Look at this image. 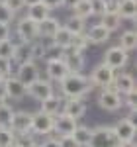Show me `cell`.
<instances>
[{"label": "cell", "instance_id": "obj_2", "mask_svg": "<svg viewBox=\"0 0 137 147\" xmlns=\"http://www.w3.org/2000/svg\"><path fill=\"white\" fill-rule=\"evenodd\" d=\"M86 147H120V139L114 131V125L92 127V136Z\"/></svg>", "mask_w": 137, "mask_h": 147}, {"label": "cell", "instance_id": "obj_23", "mask_svg": "<svg viewBox=\"0 0 137 147\" xmlns=\"http://www.w3.org/2000/svg\"><path fill=\"white\" fill-rule=\"evenodd\" d=\"M41 104V112L49 114V116H55V114L61 112V106H63V96H57L55 92L51 96H47L45 100L39 102Z\"/></svg>", "mask_w": 137, "mask_h": 147}, {"label": "cell", "instance_id": "obj_44", "mask_svg": "<svg viewBox=\"0 0 137 147\" xmlns=\"http://www.w3.org/2000/svg\"><path fill=\"white\" fill-rule=\"evenodd\" d=\"M120 147H135L133 141H120Z\"/></svg>", "mask_w": 137, "mask_h": 147}, {"label": "cell", "instance_id": "obj_43", "mask_svg": "<svg viewBox=\"0 0 137 147\" xmlns=\"http://www.w3.org/2000/svg\"><path fill=\"white\" fill-rule=\"evenodd\" d=\"M79 0H63V8H73Z\"/></svg>", "mask_w": 137, "mask_h": 147}, {"label": "cell", "instance_id": "obj_1", "mask_svg": "<svg viewBox=\"0 0 137 147\" xmlns=\"http://www.w3.org/2000/svg\"><path fill=\"white\" fill-rule=\"evenodd\" d=\"M63 98H84L92 90V84L86 75L82 73H68L65 79L59 82Z\"/></svg>", "mask_w": 137, "mask_h": 147}, {"label": "cell", "instance_id": "obj_12", "mask_svg": "<svg viewBox=\"0 0 137 147\" xmlns=\"http://www.w3.org/2000/svg\"><path fill=\"white\" fill-rule=\"evenodd\" d=\"M63 26V22L55 18V16H47L45 20H41V22L37 24V37L39 39H47V41H51L55 34L59 32V28Z\"/></svg>", "mask_w": 137, "mask_h": 147}, {"label": "cell", "instance_id": "obj_32", "mask_svg": "<svg viewBox=\"0 0 137 147\" xmlns=\"http://www.w3.org/2000/svg\"><path fill=\"white\" fill-rule=\"evenodd\" d=\"M12 145H16V134L10 127L0 125V147H12Z\"/></svg>", "mask_w": 137, "mask_h": 147}, {"label": "cell", "instance_id": "obj_16", "mask_svg": "<svg viewBox=\"0 0 137 147\" xmlns=\"http://www.w3.org/2000/svg\"><path fill=\"white\" fill-rule=\"evenodd\" d=\"M112 88L116 92H120L122 96L135 92V79H133V75H129V73H116Z\"/></svg>", "mask_w": 137, "mask_h": 147}, {"label": "cell", "instance_id": "obj_22", "mask_svg": "<svg viewBox=\"0 0 137 147\" xmlns=\"http://www.w3.org/2000/svg\"><path fill=\"white\" fill-rule=\"evenodd\" d=\"M116 12L122 20H135L137 0H116Z\"/></svg>", "mask_w": 137, "mask_h": 147}, {"label": "cell", "instance_id": "obj_37", "mask_svg": "<svg viewBox=\"0 0 137 147\" xmlns=\"http://www.w3.org/2000/svg\"><path fill=\"white\" fill-rule=\"evenodd\" d=\"M2 2H4V4H6L14 14L26 10V6H28V0H2Z\"/></svg>", "mask_w": 137, "mask_h": 147}, {"label": "cell", "instance_id": "obj_38", "mask_svg": "<svg viewBox=\"0 0 137 147\" xmlns=\"http://www.w3.org/2000/svg\"><path fill=\"white\" fill-rule=\"evenodd\" d=\"M59 145L61 147H79L77 145V141L73 139V136H59Z\"/></svg>", "mask_w": 137, "mask_h": 147}, {"label": "cell", "instance_id": "obj_8", "mask_svg": "<svg viewBox=\"0 0 137 147\" xmlns=\"http://www.w3.org/2000/svg\"><path fill=\"white\" fill-rule=\"evenodd\" d=\"M32 134L35 137L53 134V116L41 112V110L32 114Z\"/></svg>", "mask_w": 137, "mask_h": 147}, {"label": "cell", "instance_id": "obj_18", "mask_svg": "<svg viewBox=\"0 0 137 147\" xmlns=\"http://www.w3.org/2000/svg\"><path fill=\"white\" fill-rule=\"evenodd\" d=\"M26 16H28L30 20H34L35 24H39L41 20H45L47 16H51V10L41 4V0H28Z\"/></svg>", "mask_w": 137, "mask_h": 147}, {"label": "cell", "instance_id": "obj_15", "mask_svg": "<svg viewBox=\"0 0 137 147\" xmlns=\"http://www.w3.org/2000/svg\"><path fill=\"white\" fill-rule=\"evenodd\" d=\"M68 73H71V71L67 69V65H65L63 59L47 61L45 63V77H47V80H51V82H61Z\"/></svg>", "mask_w": 137, "mask_h": 147}, {"label": "cell", "instance_id": "obj_36", "mask_svg": "<svg viewBox=\"0 0 137 147\" xmlns=\"http://www.w3.org/2000/svg\"><path fill=\"white\" fill-rule=\"evenodd\" d=\"M14 18H16V14L0 0V22H4V24H12L14 22Z\"/></svg>", "mask_w": 137, "mask_h": 147}, {"label": "cell", "instance_id": "obj_31", "mask_svg": "<svg viewBox=\"0 0 137 147\" xmlns=\"http://www.w3.org/2000/svg\"><path fill=\"white\" fill-rule=\"evenodd\" d=\"M12 114H14V108H12L8 102H0V125L2 127H10V120Z\"/></svg>", "mask_w": 137, "mask_h": 147}, {"label": "cell", "instance_id": "obj_4", "mask_svg": "<svg viewBox=\"0 0 137 147\" xmlns=\"http://www.w3.org/2000/svg\"><path fill=\"white\" fill-rule=\"evenodd\" d=\"M114 77H116V71H114V69H110L108 65L100 63V65H96V67L92 69L88 80H90L92 88H108V86H112Z\"/></svg>", "mask_w": 137, "mask_h": 147}, {"label": "cell", "instance_id": "obj_3", "mask_svg": "<svg viewBox=\"0 0 137 147\" xmlns=\"http://www.w3.org/2000/svg\"><path fill=\"white\" fill-rule=\"evenodd\" d=\"M98 106L104 112H118L120 108H124V96L120 92H116L112 86L108 88H100L98 94Z\"/></svg>", "mask_w": 137, "mask_h": 147}, {"label": "cell", "instance_id": "obj_35", "mask_svg": "<svg viewBox=\"0 0 137 147\" xmlns=\"http://www.w3.org/2000/svg\"><path fill=\"white\" fill-rule=\"evenodd\" d=\"M43 55H45V43H41V39L32 41V59L39 61V59H43Z\"/></svg>", "mask_w": 137, "mask_h": 147}, {"label": "cell", "instance_id": "obj_25", "mask_svg": "<svg viewBox=\"0 0 137 147\" xmlns=\"http://www.w3.org/2000/svg\"><path fill=\"white\" fill-rule=\"evenodd\" d=\"M71 136H73V139L77 141L79 147H86L88 141H90V136H92V127H88V125H77Z\"/></svg>", "mask_w": 137, "mask_h": 147}, {"label": "cell", "instance_id": "obj_9", "mask_svg": "<svg viewBox=\"0 0 137 147\" xmlns=\"http://www.w3.org/2000/svg\"><path fill=\"white\" fill-rule=\"evenodd\" d=\"M86 110H88V104L84 102V98H63V106H61V112H65L67 116L75 118L77 122L84 118Z\"/></svg>", "mask_w": 137, "mask_h": 147}, {"label": "cell", "instance_id": "obj_19", "mask_svg": "<svg viewBox=\"0 0 137 147\" xmlns=\"http://www.w3.org/2000/svg\"><path fill=\"white\" fill-rule=\"evenodd\" d=\"M84 34H86V37H88L90 45H104V43H108L110 37H112V34H110L104 26H100V24L90 26L88 32H84Z\"/></svg>", "mask_w": 137, "mask_h": 147}, {"label": "cell", "instance_id": "obj_41", "mask_svg": "<svg viewBox=\"0 0 137 147\" xmlns=\"http://www.w3.org/2000/svg\"><path fill=\"white\" fill-rule=\"evenodd\" d=\"M37 147H61V145H59L57 137H47V139L41 141V143H37Z\"/></svg>", "mask_w": 137, "mask_h": 147}, {"label": "cell", "instance_id": "obj_28", "mask_svg": "<svg viewBox=\"0 0 137 147\" xmlns=\"http://www.w3.org/2000/svg\"><path fill=\"white\" fill-rule=\"evenodd\" d=\"M71 39H73V34L68 32L65 26H61V28H59V32L55 34V37H53L51 41H53L55 45L63 47V49H68V47H71Z\"/></svg>", "mask_w": 137, "mask_h": 147}, {"label": "cell", "instance_id": "obj_10", "mask_svg": "<svg viewBox=\"0 0 137 147\" xmlns=\"http://www.w3.org/2000/svg\"><path fill=\"white\" fill-rule=\"evenodd\" d=\"M10 129L16 134V136H22V134H28L32 131V114L26 112V110H14L10 120Z\"/></svg>", "mask_w": 137, "mask_h": 147}, {"label": "cell", "instance_id": "obj_29", "mask_svg": "<svg viewBox=\"0 0 137 147\" xmlns=\"http://www.w3.org/2000/svg\"><path fill=\"white\" fill-rule=\"evenodd\" d=\"M88 45H90V41H88L86 34H73V39H71V47L68 49H75V51L84 53L88 49Z\"/></svg>", "mask_w": 137, "mask_h": 147}, {"label": "cell", "instance_id": "obj_42", "mask_svg": "<svg viewBox=\"0 0 137 147\" xmlns=\"http://www.w3.org/2000/svg\"><path fill=\"white\" fill-rule=\"evenodd\" d=\"M8 100V96H6V79H0V102Z\"/></svg>", "mask_w": 137, "mask_h": 147}, {"label": "cell", "instance_id": "obj_5", "mask_svg": "<svg viewBox=\"0 0 137 147\" xmlns=\"http://www.w3.org/2000/svg\"><path fill=\"white\" fill-rule=\"evenodd\" d=\"M14 77L20 80V82H24L26 86L32 84L34 80H37L39 77H41L37 61H26V63L16 65V67H14Z\"/></svg>", "mask_w": 137, "mask_h": 147}, {"label": "cell", "instance_id": "obj_14", "mask_svg": "<svg viewBox=\"0 0 137 147\" xmlns=\"http://www.w3.org/2000/svg\"><path fill=\"white\" fill-rule=\"evenodd\" d=\"M114 131L120 141H133L135 139V122L131 120V116H126L122 120H118L114 125Z\"/></svg>", "mask_w": 137, "mask_h": 147}, {"label": "cell", "instance_id": "obj_11", "mask_svg": "<svg viewBox=\"0 0 137 147\" xmlns=\"http://www.w3.org/2000/svg\"><path fill=\"white\" fill-rule=\"evenodd\" d=\"M77 125H79V122L67 116L65 112H59L53 116V134H57V136H71Z\"/></svg>", "mask_w": 137, "mask_h": 147}, {"label": "cell", "instance_id": "obj_40", "mask_svg": "<svg viewBox=\"0 0 137 147\" xmlns=\"http://www.w3.org/2000/svg\"><path fill=\"white\" fill-rule=\"evenodd\" d=\"M41 4L47 6L49 10H57V8H63V0H41Z\"/></svg>", "mask_w": 137, "mask_h": 147}, {"label": "cell", "instance_id": "obj_21", "mask_svg": "<svg viewBox=\"0 0 137 147\" xmlns=\"http://www.w3.org/2000/svg\"><path fill=\"white\" fill-rule=\"evenodd\" d=\"M98 24H100V26H104L110 34H114V32H118V30H120V26L124 24V20L118 16L116 8H110V10H106L102 16H100V22H98Z\"/></svg>", "mask_w": 137, "mask_h": 147}, {"label": "cell", "instance_id": "obj_24", "mask_svg": "<svg viewBox=\"0 0 137 147\" xmlns=\"http://www.w3.org/2000/svg\"><path fill=\"white\" fill-rule=\"evenodd\" d=\"M118 45L122 47L124 51L131 53V51L137 47V34H135V30H126V32H122V35H120V43H118Z\"/></svg>", "mask_w": 137, "mask_h": 147}, {"label": "cell", "instance_id": "obj_6", "mask_svg": "<svg viewBox=\"0 0 137 147\" xmlns=\"http://www.w3.org/2000/svg\"><path fill=\"white\" fill-rule=\"evenodd\" d=\"M53 92H55L53 82L39 77V79L34 80L32 84H28V88H26V96H30V98L35 100V102H41V100H45L47 96H51Z\"/></svg>", "mask_w": 137, "mask_h": 147}, {"label": "cell", "instance_id": "obj_45", "mask_svg": "<svg viewBox=\"0 0 137 147\" xmlns=\"http://www.w3.org/2000/svg\"><path fill=\"white\" fill-rule=\"evenodd\" d=\"M12 147H18V145H12Z\"/></svg>", "mask_w": 137, "mask_h": 147}, {"label": "cell", "instance_id": "obj_7", "mask_svg": "<svg viewBox=\"0 0 137 147\" xmlns=\"http://www.w3.org/2000/svg\"><path fill=\"white\" fill-rule=\"evenodd\" d=\"M127 61H129V53H127V51H124L120 45L108 47V49L104 51L102 63H104V65H108L110 69H114V71L124 69V67L127 65Z\"/></svg>", "mask_w": 137, "mask_h": 147}, {"label": "cell", "instance_id": "obj_20", "mask_svg": "<svg viewBox=\"0 0 137 147\" xmlns=\"http://www.w3.org/2000/svg\"><path fill=\"white\" fill-rule=\"evenodd\" d=\"M26 88L28 86L24 82H20L14 75H10L6 79V96L12 98V100H22V98H26Z\"/></svg>", "mask_w": 137, "mask_h": 147}, {"label": "cell", "instance_id": "obj_13", "mask_svg": "<svg viewBox=\"0 0 137 147\" xmlns=\"http://www.w3.org/2000/svg\"><path fill=\"white\" fill-rule=\"evenodd\" d=\"M16 35L22 41H35V39H39L37 37V24L34 20H30L28 16H24L22 20H18V24H16Z\"/></svg>", "mask_w": 137, "mask_h": 147}, {"label": "cell", "instance_id": "obj_30", "mask_svg": "<svg viewBox=\"0 0 137 147\" xmlns=\"http://www.w3.org/2000/svg\"><path fill=\"white\" fill-rule=\"evenodd\" d=\"M63 55H65V49L55 45L53 41H49V45H45V55H43L45 61H57V59H63Z\"/></svg>", "mask_w": 137, "mask_h": 147}, {"label": "cell", "instance_id": "obj_17", "mask_svg": "<svg viewBox=\"0 0 137 147\" xmlns=\"http://www.w3.org/2000/svg\"><path fill=\"white\" fill-rule=\"evenodd\" d=\"M63 61L71 73H82L84 67H86V57L80 51H75V49H65V55H63Z\"/></svg>", "mask_w": 137, "mask_h": 147}, {"label": "cell", "instance_id": "obj_27", "mask_svg": "<svg viewBox=\"0 0 137 147\" xmlns=\"http://www.w3.org/2000/svg\"><path fill=\"white\" fill-rule=\"evenodd\" d=\"M73 16H79L82 20H88L92 18V8H90V0H79L73 8Z\"/></svg>", "mask_w": 137, "mask_h": 147}, {"label": "cell", "instance_id": "obj_26", "mask_svg": "<svg viewBox=\"0 0 137 147\" xmlns=\"http://www.w3.org/2000/svg\"><path fill=\"white\" fill-rule=\"evenodd\" d=\"M63 26L67 28L71 34H84V32H86V20H82L79 16H73V14H71V18H68Z\"/></svg>", "mask_w": 137, "mask_h": 147}, {"label": "cell", "instance_id": "obj_33", "mask_svg": "<svg viewBox=\"0 0 137 147\" xmlns=\"http://www.w3.org/2000/svg\"><path fill=\"white\" fill-rule=\"evenodd\" d=\"M14 49H16V41L12 39V35L8 37V39L0 41V57L12 59V57H14Z\"/></svg>", "mask_w": 137, "mask_h": 147}, {"label": "cell", "instance_id": "obj_39", "mask_svg": "<svg viewBox=\"0 0 137 147\" xmlns=\"http://www.w3.org/2000/svg\"><path fill=\"white\" fill-rule=\"evenodd\" d=\"M10 35H12L10 24H4V22H0V41H4V39H8Z\"/></svg>", "mask_w": 137, "mask_h": 147}, {"label": "cell", "instance_id": "obj_34", "mask_svg": "<svg viewBox=\"0 0 137 147\" xmlns=\"http://www.w3.org/2000/svg\"><path fill=\"white\" fill-rule=\"evenodd\" d=\"M14 61L6 59V57H0V79H8L10 75H14Z\"/></svg>", "mask_w": 137, "mask_h": 147}]
</instances>
